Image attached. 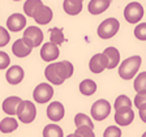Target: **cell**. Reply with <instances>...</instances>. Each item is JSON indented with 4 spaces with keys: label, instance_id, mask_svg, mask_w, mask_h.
<instances>
[{
    "label": "cell",
    "instance_id": "14",
    "mask_svg": "<svg viewBox=\"0 0 146 137\" xmlns=\"http://www.w3.org/2000/svg\"><path fill=\"white\" fill-rule=\"evenodd\" d=\"M54 65H55V70H56V73H58V76L60 77L63 81H65V80H68L69 77H72L73 72H74L73 64L69 63L68 60L54 63Z\"/></svg>",
    "mask_w": 146,
    "mask_h": 137
},
{
    "label": "cell",
    "instance_id": "35",
    "mask_svg": "<svg viewBox=\"0 0 146 137\" xmlns=\"http://www.w3.org/2000/svg\"><path fill=\"white\" fill-rule=\"evenodd\" d=\"M11 64V58L7 52L0 51V69H7Z\"/></svg>",
    "mask_w": 146,
    "mask_h": 137
},
{
    "label": "cell",
    "instance_id": "23",
    "mask_svg": "<svg viewBox=\"0 0 146 137\" xmlns=\"http://www.w3.org/2000/svg\"><path fill=\"white\" fill-rule=\"evenodd\" d=\"M80 91L84 95H93L97 91V84L93 80L86 78L84 81H81L80 84Z\"/></svg>",
    "mask_w": 146,
    "mask_h": 137
},
{
    "label": "cell",
    "instance_id": "4",
    "mask_svg": "<svg viewBox=\"0 0 146 137\" xmlns=\"http://www.w3.org/2000/svg\"><path fill=\"white\" fill-rule=\"evenodd\" d=\"M110 112H111V104H110V102L106 99L95 100L90 110L91 118L94 119V120H97V122L104 120V119L110 115Z\"/></svg>",
    "mask_w": 146,
    "mask_h": 137
},
{
    "label": "cell",
    "instance_id": "34",
    "mask_svg": "<svg viewBox=\"0 0 146 137\" xmlns=\"http://www.w3.org/2000/svg\"><path fill=\"white\" fill-rule=\"evenodd\" d=\"M11 41V35H9V31L7 29H4L3 26H0V47H4L7 46Z\"/></svg>",
    "mask_w": 146,
    "mask_h": 137
},
{
    "label": "cell",
    "instance_id": "10",
    "mask_svg": "<svg viewBox=\"0 0 146 137\" xmlns=\"http://www.w3.org/2000/svg\"><path fill=\"white\" fill-rule=\"evenodd\" d=\"M26 26V17L21 13H13L7 20V27L9 31L18 33Z\"/></svg>",
    "mask_w": 146,
    "mask_h": 137
},
{
    "label": "cell",
    "instance_id": "16",
    "mask_svg": "<svg viewBox=\"0 0 146 137\" xmlns=\"http://www.w3.org/2000/svg\"><path fill=\"white\" fill-rule=\"evenodd\" d=\"M21 98L17 97V95H12V97H8L4 99L3 102V111L7 114V115L12 116L17 114V108H18V104L21 103Z\"/></svg>",
    "mask_w": 146,
    "mask_h": 137
},
{
    "label": "cell",
    "instance_id": "11",
    "mask_svg": "<svg viewBox=\"0 0 146 137\" xmlns=\"http://www.w3.org/2000/svg\"><path fill=\"white\" fill-rule=\"evenodd\" d=\"M59 54H60V51H59L58 45H55L52 42L44 43L42 46V49H40V58H42V60L47 61V63L56 60L59 58Z\"/></svg>",
    "mask_w": 146,
    "mask_h": 137
},
{
    "label": "cell",
    "instance_id": "22",
    "mask_svg": "<svg viewBox=\"0 0 146 137\" xmlns=\"http://www.w3.org/2000/svg\"><path fill=\"white\" fill-rule=\"evenodd\" d=\"M44 76H46V78L48 80L51 84H54V85H61V84L64 82L63 80H61L60 77L58 76V73H56V70H55L54 63L48 64V65L46 67V69H44Z\"/></svg>",
    "mask_w": 146,
    "mask_h": 137
},
{
    "label": "cell",
    "instance_id": "2",
    "mask_svg": "<svg viewBox=\"0 0 146 137\" xmlns=\"http://www.w3.org/2000/svg\"><path fill=\"white\" fill-rule=\"evenodd\" d=\"M17 118L24 124H30L36 116V107L31 100H21L17 108Z\"/></svg>",
    "mask_w": 146,
    "mask_h": 137
},
{
    "label": "cell",
    "instance_id": "25",
    "mask_svg": "<svg viewBox=\"0 0 146 137\" xmlns=\"http://www.w3.org/2000/svg\"><path fill=\"white\" fill-rule=\"evenodd\" d=\"M40 5H43L42 0H26L24 4V12L26 16L33 17V15L35 13V11L39 8Z\"/></svg>",
    "mask_w": 146,
    "mask_h": 137
},
{
    "label": "cell",
    "instance_id": "12",
    "mask_svg": "<svg viewBox=\"0 0 146 137\" xmlns=\"http://www.w3.org/2000/svg\"><path fill=\"white\" fill-rule=\"evenodd\" d=\"M52 17H54L52 9L50 8V7L44 5V4L40 5L39 8L35 11V13L33 15L34 21H35L36 24H39V25H47L52 20Z\"/></svg>",
    "mask_w": 146,
    "mask_h": 137
},
{
    "label": "cell",
    "instance_id": "29",
    "mask_svg": "<svg viewBox=\"0 0 146 137\" xmlns=\"http://www.w3.org/2000/svg\"><path fill=\"white\" fill-rule=\"evenodd\" d=\"M74 136H76V137H95L94 128H90V127H78V128H76Z\"/></svg>",
    "mask_w": 146,
    "mask_h": 137
},
{
    "label": "cell",
    "instance_id": "26",
    "mask_svg": "<svg viewBox=\"0 0 146 137\" xmlns=\"http://www.w3.org/2000/svg\"><path fill=\"white\" fill-rule=\"evenodd\" d=\"M65 38H64L63 30L60 27H52L50 29V42L55 43V45H63Z\"/></svg>",
    "mask_w": 146,
    "mask_h": 137
},
{
    "label": "cell",
    "instance_id": "19",
    "mask_svg": "<svg viewBox=\"0 0 146 137\" xmlns=\"http://www.w3.org/2000/svg\"><path fill=\"white\" fill-rule=\"evenodd\" d=\"M31 47L24 42V39H17L12 46V52L17 58H26L31 52Z\"/></svg>",
    "mask_w": 146,
    "mask_h": 137
},
{
    "label": "cell",
    "instance_id": "17",
    "mask_svg": "<svg viewBox=\"0 0 146 137\" xmlns=\"http://www.w3.org/2000/svg\"><path fill=\"white\" fill-rule=\"evenodd\" d=\"M111 4V0H90L88 9L91 15H100L107 11Z\"/></svg>",
    "mask_w": 146,
    "mask_h": 137
},
{
    "label": "cell",
    "instance_id": "15",
    "mask_svg": "<svg viewBox=\"0 0 146 137\" xmlns=\"http://www.w3.org/2000/svg\"><path fill=\"white\" fill-rule=\"evenodd\" d=\"M64 114H65V110H64V106L60 102H52L47 107V118L55 123L60 122L64 118Z\"/></svg>",
    "mask_w": 146,
    "mask_h": 137
},
{
    "label": "cell",
    "instance_id": "30",
    "mask_svg": "<svg viewBox=\"0 0 146 137\" xmlns=\"http://www.w3.org/2000/svg\"><path fill=\"white\" fill-rule=\"evenodd\" d=\"M134 37L140 41H146V22H141L134 29Z\"/></svg>",
    "mask_w": 146,
    "mask_h": 137
},
{
    "label": "cell",
    "instance_id": "38",
    "mask_svg": "<svg viewBox=\"0 0 146 137\" xmlns=\"http://www.w3.org/2000/svg\"><path fill=\"white\" fill-rule=\"evenodd\" d=\"M141 137H146V132H145V133H143V134H142V136H141Z\"/></svg>",
    "mask_w": 146,
    "mask_h": 137
},
{
    "label": "cell",
    "instance_id": "20",
    "mask_svg": "<svg viewBox=\"0 0 146 137\" xmlns=\"http://www.w3.org/2000/svg\"><path fill=\"white\" fill-rule=\"evenodd\" d=\"M103 54L108 59V67H107V69H113L115 67H117L119 63H120V52H119L117 49H115V47H107L103 51Z\"/></svg>",
    "mask_w": 146,
    "mask_h": 137
},
{
    "label": "cell",
    "instance_id": "32",
    "mask_svg": "<svg viewBox=\"0 0 146 137\" xmlns=\"http://www.w3.org/2000/svg\"><path fill=\"white\" fill-rule=\"evenodd\" d=\"M134 106L138 110L146 108V91L143 93H137L134 97Z\"/></svg>",
    "mask_w": 146,
    "mask_h": 137
},
{
    "label": "cell",
    "instance_id": "18",
    "mask_svg": "<svg viewBox=\"0 0 146 137\" xmlns=\"http://www.w3.org/2000/svg\"><path fill=\"white\" fill-rule=\"evenodd\" d=\"M82 3L84 0H64V12L69 16H77L82 11Z\"/></svg>",
    "mask_w": 146,
    "mask_h": 137
},
{
    "label": "cell",
    "instance_id": "27",
    "mask_svg": "<svg viewBox=\"0 0 146 137\" xmlns=\"http://www.w3.org/2000/svg\"><path fill=\"white\" fill-rule=\"evenodd\" d=\"M74 125H76V128L78 127H90V128H94V124H93V122H91V119L89 118L88 115H85V114H77L76 116H74Z\"/></svg>",
    "mask_w": 146,
    "mask_h": 137
},
{
    "label": "cell",
    "instance_id": "39",
    "mask_svg": "<svg viewBox=\"0 0 146 137\" xmlns=\"http://www.w3.org/2000/svg\"><path fill=\"white\" fill-rule=\"evenodd\" d=\"M13 1H20V0H13Z\"/></svg>",
    "mask_w": 146,
    "mask_h": 137
},
{
    "label": "cell",
    "instance_id": "31",
    "mask_svg": "<svg viewBox=\"0 0 146 137\" xmlns=\"http://www.w3.org/2000/svg\"><path fill=\"white\" fill-rule=\"evenodd\" d=\"M103 137H121V129L116 125H110L104 129Z\"/></svg>",
    "mask_w": 146,
    "mask_h": 137
},
{
    "label": "cell",
    "instance_id": "5",
    "mask_svg": "<svg viewBox=\"0 0 146 137\" xmlns=\"http://www.w3.org/2000/svg\"><path fill=\"white\" fill-rule=\"evenodd\" d=\"M22 39L27 46H30L31 49L38 47L43 42V31L38 26H29L25 29Z\"/></svg>",
    "mask_w": 146,
    "mask_h": 137
},
{
    "label": "cell",
    "instance_id": "13",
    "mask_svg": "<svg viewBox=\"0 0 146 137\" xmlns=\"http://www.w3.org/2000/svg\"><path fill=\"white\" fill-rule=\"evenodd\" d=\"M24 76L25 72L20 65H11V67H8V69L5 72V78L8 81V84H11V85L20 84L24 80Z\"/></svg>",
    "mask_w": 146,
    "mask_h": 137
},
{
    "label": "cell",
    "instance_id": "21",
    "mask_svg": "<svg viewBox=\"0 0 146 137\" xmlns=\"http://www.w3.org/2000/svg\"><path fill=\"white\" fill-rule=\"evenodd\" d=\"M18 128V123L13 116H7V118L1 119L0 122V132L1 133H11V132L16 131Z\"/></svg>",
    "mask_w": 146,
    "mask_h": 137
},
{
    "label": "cell",
    "instance_id": "24",
    "mask_svg": "<svg viewBox=\"0 0 146 137\" xmlns=\"http://www.w3.org/2000/svg\"><path fill=\"white\" fill-rule=\"evenodd\" d=\"M63 128L56 124H48L43 129V137H63Z\"/></svg>",
    "mask_w": 146,
    "mask_h": 137
},
{
    "label": "cell",
    "instance_id": "9",
    "mask_svg": "<svg viewBox=\"0 0 146 137\" xmlns=\"http://www.w3.org/2000/svg\"><path fill=\"white\" fill-rule=\"evenodd\" d=\"M107 67H108V59L103 52L95 54L89 63V68L93 73H102L104 69H107Z\"/></svg>",
    "mask_w": 146,
    "mask_h": 137
},
{
    "label": "cell",
    "instance_id": "6",
    "mask_svg": "<svg viewBox=\"0 0 146 137\" xmlns=\"http://www.w3.org/2000/svg\"><path fill=\"white\" fill-rule=\"evenodd\" d=\"M143 17V7L137 1L129 3L124 9V18L129 24H137Z\"/></svg>",
    "mask_w": 146,
    "mask_h": 137
},
{
    "label": "cell",
    "instance_id": "28",
    "mask_svg": "<svg viewBox=\"0 0 146 137\" xmlns=\"http://www.w3.org/2000/svg\"><path fill=\"white\" fill-rule=\"evenodd\" d=\"M133 86L137 93H143V91H146V72H141L137 74Z\"/></svg>",
    "mask_w": 146,
    "mask_h": 137
},
{
    "label": "cell",
    "instance_id": "1",
    "mask_svg": "<svg viewBox=\"0 0 146 137\" xmlns=\"http://www.w3.org/2000/svg\"><path fill=\"white\" fill-rule=\"evenodd\" d=\"M141 61H142V59H141L140 55H134L131 58H127L119 67V76L123 80H132L140 69Z\"/></svg>",
    "mask_w": 146,
    "mask_h": 137
},
{
    "label": "cell",
    "instance_id": "37",
    "mask_svg": "<svg viewBox=\"0 0 146 137\" xmlns=\"http://www.w3.org/2000/svg\"><path fill=\"white\" fill-rule=\"evenodd\" d=\"M67 137H76V136H74V133H70V134H68Z\"/></svg>",
    "mask_w": 146,
    "mask_h": 137
},
{
    "label": "cell",
    "instance_id": "36",
    "mask_svg": "<svg viewBox=\"0 0 146 137\" xmlns=\"http://www.w3.org/2000/svg\"><path fill=\"white\" fill-rule=\"evenodd\" d=\"M140 111V118L143 123H146V108H142V110H138Z\"/></svg>",
    "mask_w": 146,
    "mask_h": 137
},
{
    "label": "cell",
    "instance_id": "33",
    "mask_svg": "<svg viewBox=\"0 0 146 137\" xmlns=\"http://www.w3.org/2000/svg\"><path fill=\"white\" fill-rule=\"evenodd\" d=\"M125 106H132L131 98L127 97V95H119V97L115 99V104H113L115 110L120 108V107H125Z\"/></svg>",
    "mask_w": 146,
    "mask_h": 137
},
{
    "label": "cell",
    "instance_id": "8",
    "mask_svg": "<svg viewBox=\"0 0 146 137\" xmlns=\"http://www.w3.org/2000/svg\"><path fill=\"white\" fill-rule=\"evenodd\" d=\"M134 119V111L132 106H125L115 110V123L121 127L129 125Z\"/></svg>",
    "mask_w": 146,
    "mask_h": 137
},
{
    "label": "cell",
    "instance_id": "3",
    "mask_svg": "<svg viewBox=\"0 0 146 137\" xmlns=\"http://www.w3.org/2000/svg\"><path fill=\"white\" fill-rule=\"evenodd\" d=\"M120 29V22L119 20L113 17H110V18H106L104 21L100 22V25L98 26V37L102 38V39H110L112 38L113 35H116Z\"/></svg>",
    "mask_w": 146,
    "mask_h": 137
},
{
    "label": "cell",
    "instance_id": "7",
    "mask_svg": "<svg viewBox=\"0 0 146 137\" xmlns=\"http://www.w3.org/2000/svg\"><path fill=\"white\" fill-rule=\"evenodd\" d=\"M52 95H54L52 85H50V84H44V82L39 84V85H36L35 89H34V91H33L34 100H35L36 103H40V104L50 102V99L52 98Z\"/></svg>",
    "mask_w": 146,
    "mask_h": 137
}]
</instances>
